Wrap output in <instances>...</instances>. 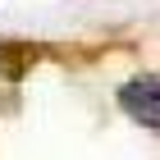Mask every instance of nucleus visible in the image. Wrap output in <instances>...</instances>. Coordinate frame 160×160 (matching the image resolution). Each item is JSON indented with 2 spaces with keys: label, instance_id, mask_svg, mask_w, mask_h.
<instances>
[{
  "label": "nucleus",
  "instance_id": "f257e3e1",
  "mask_svg": "<svg viewBox=\"0 0 160 160\" xmlns=\"http://www.w3.org/2000/svg\"><path fill=\"white\" fill-rule=\"evenodd\" d=\"M114 96H119V110L128 114L133 123H142V128H160V78H156V73L128 78Z\"/></svg>",
  "mask_w": 160,
  "mask_h": 160
}]
</instances>
